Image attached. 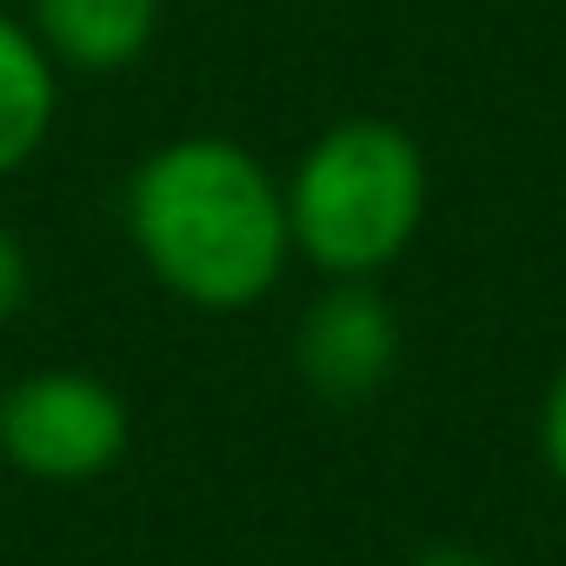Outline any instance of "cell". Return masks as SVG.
<instances>
[{
	"label": "cell",
	"mask_w": 566,
	"mask_h": 566,
	"mask_svg": "<svg viewBox=\"0 0 566 566\" xmlns=\"http://www.w3.org/2000/svg\"><path fill=\"white\" fill-rule=\"evenodd\" d=\"M294 367L334 407L374 400L394 380V367H400V321H394V307H387V294L374 287V280H334V287L301 314Z\"/></svg>",
	"instance_id": "cell-4"
},
{
	"label": "cell",
	"mask_w": 566,
	"mask_h": 566,
	"mask_svg": "<svg viewBox=\"0 0 566 566\" xmlns=\"http://www.w3.org/2000/svg\"><path fill=\"white\" fill-rule=\"evenodd\" d=\"M287 193V233L307 266L327 280H374L387 273L413 233L427 227V154L400 120L354 114L334 120L280 180Z\"/></svg>",
	"instance_id": "cell-2"
},
{
	"label": "cell",
	"mask_w": 566,
	"mask_h": 566,
	"mask_svg": "<svg viewBox=\"0 0 566 566\" xmlns=\"http://www.w3.org/2000/svg\"><path fill=\"white\" fill-rule=\"evenodd\" d=\"M127 240L160 287L200 314H240L294 260L280 180L220 134H180L127 174Z\"/></svg>",
	"instance_id": "cell-1"
},
{
	"label": "cell",
	"mask_w": 566,
	"mask_h": 566,
	"mask_svg": "<svg viewBox=\"0 0 566 566\" xmlns=\"http://www.w3.org/2000/svg\"><path fill=\"white\" fill-rule=\"evenodd\" d=\"M28 287H34V266H28V247L0 227V327H8L21 307H28Z\"/></svg>",
	"instance_id": "cell-8"
},
{
	"label": "cell",
	"mask_w": 566,
	"mask_h": 566,
	"mask_svg": "<svg viewBox=\"0 0 566 566\" xmlns=\"http://www.w3.org/2000/svg\"><path fill=\"white\" fill-rule=\"evenodd\" d=\"M539 460L553 467V480H566V360H559V374L539 400Z\"/></svg>",
	"instance_id": "cell-7"
},
{
	"label": "cell",
	"mask_w": 566,
	"mask_h": 566,
	"mask_svg": "<svg viewBox=\"0 0 566 566\" xmlns=\"http://www.w3.org/2000/svg\"><path fill=\"white\" fill-rule=\"evenodd\" d=\"M61 114V67L34 41L28 21L0 14V180L21 174L48 140Z\"/></svg>",
	"instance_id": "cell-6"
},
{
	"label": "cell",
	"mask_w": 566,
	"mask_h": 566,
	"mask_svg": "<svg viewBox=\"0 0 566 566\" xmlns=\"http://www.w3.org/2000/svg\"><path fill=\"white\" fill-rule=\"evenodd\" d=\"M0 453L41 486H87L127 453V407L87 367H41L0 387Z\"/></svg>",
	"instance_id": "cell-3"
},
{
	"label": "cell",
	"mask_w": 566,
	"mask_h": 566,
	"mask_svg": "<svg viewBox=\"0 0 566 566\" xmlns=\"http://www.w3.org/2000/svg\"><path fill=\"white\" fill-rule=\"evenodd\" d=\"M28 28L61 74H127L160 34V0H28Z\"/></svg>",
	"instance_id": "cell-5"
},
{
	"label": "cell",
	"mask_w": 566,
	"mask_h": 566,
	"mask_svg": "<svg viewBox=\"0 0 566 566\" xmlns=\"http://www.w3.org/2000/svg\"><path fill=\"white\" fill-rule=\"evenodd\" d=\"M407 566H486L473 546H427V553H413Z\"/></svg>",
	"instance_id": "cell-9"
}]
</instances>
